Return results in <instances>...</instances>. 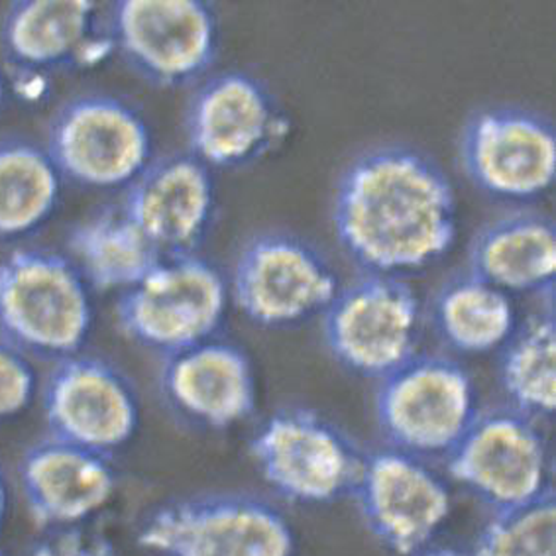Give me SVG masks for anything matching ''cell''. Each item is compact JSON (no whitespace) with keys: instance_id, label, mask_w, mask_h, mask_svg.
Masks as SVG:
<instances>
[{"instance_id":"obj_1","label":"cell","mask_w":556,"mask_h":556,"mask_svg":"<svg viewBox=\"0 0 556 556\" xmlns=\"http://www.w3.org/2000/svg\"><path fill=\"white\" fill-rule=\"evenodd\" d=\"M332 227L364 274L402 278L431 268L458 235L453 181L417 148L376 146L340 174Z\"/></svg>"},{"instance_id":"obj_2","label":"cell","mask_w":556,"mask_h":556,"mask_svg":"<svg viewBox=\"0 0 556 556\" xmlns=\"http://www.w3.org/2000/svg\"><path fill=\"white\" fill-rule=\"evenodd\" d=\"M91 288L72 260L18 248L0 262V332L24 356L79 354L93 329Z\"/></svg>"},{"instance_id":"obj_3","label":"cell","mask_w":556,"mask_h":556,"mask_svg":"<svg viewBox=\"0 0 556 556\" xmlns=\"http://www.w3.org/2000/svg\"><path fill=\"white\" fill-rule=\"evenodd\" d=\"M472 374L443 354H415L378 381L374 415L390 448L417 458L446 456L478 415Z\"/></svg>"},{"instance_id":"obj_4","label":"cell","mask_w":556,"mask_h":556,"mask_svg":"<svg viewBox=\"0 0 556 556\" xmlns=\"http://www.w3.org/2000/svg\"><path fill=\"white\" fill-rule=\"evenodd\" d=\"M155 556H295L288 517L268 500L242 492L187 495L160 505L138 533Z\"/></svg>"},{"instance_id":"obj_5","label":"cell","mask_w":556,"mask_h":556,"mask_svg":"<svg viewBox=\"0 0 556 556\" xmlns=\"http://www.w3.org/2000/svg\"><path fill=\"white\" fill-rule=\"evenodd\" d=\"M228 283L199 254L164 256L140 283L121 293L116 320L126 339L172 356L213 339L227 313Z\"/></svg>"},{"instance_id":"obj_6","label":"cell","mask_w":556,"mask_h":556,"mask_svg":"<svg viewBox=\"0 0 556 556\" xmlns=\"http://www.w3.org/2000/svg\"><path fill=\"white\" fill-rule=\"evenodd\" d=\"M320 317L330 356L368 380L412 361L421 342V301L402 278L362 274L339 289Z\"/></svg>"},{"instance_id":"obj_7","label":"cell","mask_w":556,"mask_h":556,"mask_svg":"<svg viewBox=\"0 0 556 556\" xmlns=\"http://www.w3.org/2000/svg\"><path fill=\"white\" fill-rule=\"evenodd\" d=\"M250 456L266 484L298 505L352 494L364 453L351 434L309 407H283L260 425Z\"/></svg>"},{"instance_id":"obj_8","label":"cell","mask_w":556,"mask_h":556,"mask_svg":"<svg viewBox=\"0 0 556 556\" xmlns=\"http://www.w3.org/2000/svg\"><path fill=\"white\" fill-rule=\"evenodd\" d=\"M339 289V274L319 248L271 230L240 250L228 291L250 323L289 329L323 315Z\"/></svg>"},{"instance_id":"obj_9","label":"cell","mask_w":556,"mask_h":556,"mask_svg":"<svg viewBox=\"0 0 556 556\" xmlns=\"http://www.w3.org/2000/svg\"><path fill=\"white\" fill-rule=\"evenodd\" d=\"M454 482L494 511L531 504L553 490V460L539 421L514 407L478 412L444 456Z\"/></svg>"},{"instance_id":"obj_10","label":"cell","mask_w":556,"mask_h":556,"mask_svg":"<svg viewBox=\"0 0 556 556\" xmlns=\"http://www.w3.org/2000/svg\"><path fill=\"white\" fill-rule=\"evenodd\" d=\"M109 26L124 62L162 89L199 81L220 48L217 12L203 0H123Z\"/></svg>"},{"instance_id":"obj_11","label":"cell","mask_w":556,"mask_h":556,"mask_svg":"<svg viewBox=\"0 0 556 556\" xmlns=\"http://www.w3.org/2000/svg\"><path fill=\"white\" fill-rule=\"evenodd\" d=\"M46 152L77 186L126 189L154 160V138L132 104L113 94H83L53 116Z\"/></svg>"},{"instance_id":"obj_12","label":"cell","mask_w":556,"mask_h":556,"mask_svg":"<svg viewBox=\"0 0 556 556\" xmlns=\"http://www.w3.org/2000/svg\"><path fill=\"white\" fill-rule=\"evenodd\" d=\"M460 162L470 184L502 203H533L556 179L555 124L516 104L476 111L460 135Z\"/></svg>"},{"instance_id":"obj_13","label":"cell","mask_w":556,"mask_h":556,"mask_svg":"<svg viewBox=\"0 0 556 556\" xmlns=\"http://www.w3.org/2000/svg\"><path fill=\"white\" fill-rule=\"evenodd\" d=\"M291 124L266 83L247 72L208 77L186 114L189 154L206 167L238 169L278 152Z\"/></svg>"},{"instance_id":"obj_14","label":"cell","mask_w":556,"mask_h":556,"mask_svg":"<svg viewBox=\"0 0 556 556\" xmlns=\"http://www.w3.org/2000/svg\"><path fill=\"white\" fill-rule=\"evenodd\" d=\"M352 495L371 536L400 556L431 546L453 511L443 478L422 458L390 446L364 453Z\"/></svg>"},{"instance_id":"obj_15","label":"cell","mask_w":556,"mask_h":556,"mask_svg":"<svg viewBox=\"0 0 556 556\" xmlns=\"http://www.w3.org/2000/svg\"><path fill=\"white\" fill-rule=\"evenodd\" d=\"M50 437L109 454L135 439L140 397L113 362L75 354L55 362L41 395Z\"/></svg>"},{"instance_id":"obj_16","label":"cell","mask_w":556,"mask_h":556,"mask_svg":"<svg viewBox=\"0 0 556 556\" xmlns=\"http://www.w3.org/2000/svg\"><path fill=\"white\" fill-rule=\"evenodd\" d=\"M123 208L162 256L197 254L217 213L215 177L195 155L154 157L126 187Z\"/></svg>"},{"instance_id":"obj_17","label":"cell","mask_w":556,"mask_h":556,"mask_svg":"<svg viewBox=\"0 0 556 556\" xmlns=\"http://www.w3.org/2000/svg\"><path fill=\"white\" fill-rule=\"evenodd\" d=\"M12 65L28 75L89 67L113 52L109 18L87 0H21L9 7L0 26Z\"/></svg>"},{"instance_id":"obj_18","label":"cell","mask_w":556,"mask_h":556,"mask_svg":"<svg viewBox=\"0 0 556 556\" xmlns=\"http://www.w3.org/2000/svg\"><path fill=\"white\" fill-rule=\"evenodd\" d=\"M167 403L187 421L211 431H227L252 417L258 380L244 349L208 339L165 356L160 374Z\"/></svg>"},{"instance_id":"obj_19","label":"cell","mask_w":556,"mask_h":556,"mask_svg":"<svg viewBox=\"0 0 556 556\" xmlns=\"http://www.w3.org/2000/svg\"><path fill=\"white\" fill-rule=\"evenodd\" d=\"M18 482L31 521L53 531L85 526L111 504L118 478L109 456L48 437L22 454Z\"/></svg>"},{"instance_id":"obj_20","label":"cell","mask_w":556,"mask_h":556,"mask_svg":"<svg viewBox=\"0 0 556 556\" xmlns=\"http://www.w3.org/2000/svg\"><path fill=\"white\" fill-rule=\"evenodd\" d=\"M468 271L505 293L551 295L556 274L555 220L529 208L494 218L472 238Z\"/></svg>"},{"instance_id":"obj_21","label":"cell","mask_w":556,"mask_h":556,"mask_svg":"<svg viewBox=\"0 0 556 556\" xmlns=\"http://www.w3.org/2000/svg\"><path fill=\"white\" fill-rule=\"evenodd\" d=\"M67 247L87 286L99 291L135 288L164 258L123 205L106 206L79 223Z\"/></svg>"},{"instance_id":"obj_22","label":"cell","mask_w":556,"mask_h":556,"mask_svg":"<svg viewBox=\"0 0 556 556\" xmlns=\"http://www.w3.org/2000/svg\"><path fill=\"white\" fill-rule=\"evenodd\" d=\"M433 325L448 349L482 356L502 351L519 323L509 293L472 271L446 279L433 299Z\"/></svg>"},{"instance_id":"obj_23","label":"cell","mask_w":556,"mask_h":556,"mask_svg":"<svg viewBox=\"0 0 556 556\" xmlns=\"http://www.w3.org/2000/svg\"><path fill=\"white\" fill-rule=\"evenodd\" d=\"M63 177L50 154L21 138L0 140V240L43 227L60 203Z\"/></svg>"},{"instance_id":"obj_24","label":"cell","mask_w":556,"mask_h":556,"mask_svg":"<svg viewBox=\"0 0 556 556\" xmlns=\"http://www.w3.org/2000/svg\"><path fill=\"white\" fill-rule=\"evenodd\" d=\"M500 383L509 407L543 421L556 409V327L553 311L529 315L500 358Z\"/></svg>"},{"instance_id":"obj_25","label":"cell","mask_w":556,"mask_h":556,"mask_svg":"<svg viewBox=\"0 0 556 556\" xmlns=\"http://www.w3.org/2000/svg\"><path fill=\"white\" fill-rule=\"evenodd\" d=\"M468 555L556 556L555 490L531 504L494 511Z\"/></svg>"},{"instance_id":"obj_26","label":"cell","mask_w":556,"mask_h":556,"mask_svg":"<svg viewBox=\"0 0 556 556\" xmlns=\"http://www.w3.org/2000/svg\"><path fill=\"white\" fill-rule=\"evenodd\" d=\"M36 371L28 356L0 339V421L24 412L36 393Z\"/></svg>"},{"instance_id":"obj_27","label":"cell","mask_w":556,"mask_h":556,"mask_svg":"<svg viewBox=\"0 0 556 556\" xmlns=\"http://www.w3.org/2000/svg\"><path fill=\"white\" fill-rule=\"evenodd\" d=\"M30 556H118V551L106 536L77 526L46 531Z\"/></svg>"},{"instance_id":"obj_28","label":"cell","mask_w":556,"mask_h":556,"mask_svg":"<svg viewBox=\"0 0 556 556\" xmlns=\"http://www.w3.org/2000/svg\"><path fill=\"white\" fill-rule=\"evenodd\" d=\"M7 511H9V480L0 466V527L7 519Z\"/></svg>"},{"instance_id":"obj_29","label":"cell","mask_w":556,"mask_h":556,"mask_svg":"<svg viewBox=\"0 0 556 556\" xmlns=\"http://www.w3.org/2000/svg\"><path fill=\"white\" fill-rule=\"evenodd\" d=\"M413 556H470L468 553H463L458 548H451V546H427L422 548L421 553Z\"/></svg>"},{"instance_id":"obj_30","label":"cell","mask_w":556,"mask_h":556,"mask_svg":"<svg viewBox=\"0 0 556 556\" xmlns=\"http://www.w3.org/2000/svg\"><path fill=\"white\" fill-rule=\"evenodd\" d=\"M4 97H7V83H4V75L0 73V109H2V103H4Z\"/></svg>"},{"instance_id":"obj_31","label":"cell","mask_w":556,"mask_h":556,"mask_svg":"<svg viewBox=\"0 0 556 556\" xmlns=\"http://www.w3.org/2000/svg\"><path fill=\"white\" fill-rule=\"evenodd\" d=\"M0 556H7V555H4V553H2V551H0Z\"/></svg>"}]
</instances>
